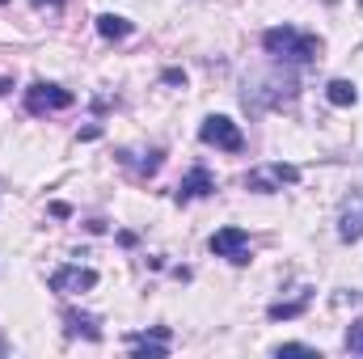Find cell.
<instances>
[{
	"mask_svg": "<svg viewBox=\"0 0 363 359\" xmlns=\"http://www.w3.org/2000/svg\"><path fill=\"white\" fill-rule=\"evenodd\" d=\"M262 47H267V55L291 60V64H313L321 55V38L317 34H304L296 26H274V30H267L262 34Z\"/></svg>",
	"mask_w": 363,
	"mask_h": 359,
	"instance_id": "obj_1",
	"label": "cell"
},
{
	"mask_svg": "<svg viewBox=\"0 0 363 359\" xmlns=\"http://www.w3.org/2000/svg\"><path fill=\"white\" fill-rule=\"evenodd\" d=\"M199 140H203L207 148H224V153H241V148H245V136H241V127H237L233 118H224V114H211V118H203V127H199Z\"/></svg>",
	"mask_w": 363,
	"mask_h": 359,
	"instance_id": "obj_2",
	"label": "cell"
},
{
	"mask_svg": "<svg viewBox=\"0 0 363 359\" xmlns=\"http://www.w3.org/2000/svg\"><path fill=\"white\" fill-rule=\"evenodd\" d=\"M296 182H300V170H296V165H283V161H274V165H262V170H250V174H245V186H250V190H258V194H274V190L296 186Z\"/></svg>",
	"mask_w": 363,
	"mask_h": 359,
	"instance_id": "obj_3",
	"label": "cell"
},
{
	"mask_svg": "<svg viewBox=\"0 0 363 359\" xmlns=\"http://www.w3.org/2000/svg\"><path fill=\"white\" fill-rule=\"evenodd\" d=\"M77 97L72 89H60V85H47V81H34L26 89V110L30 114H51V110H68Z\"/></svg>",
	"mask_w": 363,
	"mask_h": 359,
	"instance_id": "obj_4",
	"label": "cell"
},
{
	"mask_svg": "<svg viewBox=\"0 0 363 359\" xmlns=\"http://www.w3.org/2000/svg\"><path fill=\"white\" fill-rule=\"evenodd\" d=\"M207 250H211L216 258H228V263L245 267V263H250V233H245V228H220V233H211Z\"/></svg>",
	"mask_w": 363,
	"mask_h": 359,
	"instance_id": "obj_5",
	"label": "cell"
},
{
	"mask_svg": "<svg viewBox=\"0 0 363 359\" xmlns=\"http://www.w3.org/2000/svg\"><path fill=\"white\" fill-rule=\"evenodd\" d=\"M338 237H342V241H359L363 237V186L342 199V211H338Z\"/></svg>",
	"mask_w": 363,
	"mask_h": 359,
	"instance_id": "obj_6",
	"label": "cell"
},
{
	"mask_svg": "<svg viewBox=\"0 0 363 359\" xmlns=\"http://www.w3.org/2000/svg\"><path fill=\"white\" fill-rule=\"evenodd\" d=\"M127 343H131L135 359H165L169 355L174 334H169L165 326H157V330H148V334H127Z\"/></svg>",
	"mask_w": 363,
	"mask_h": 359,
	"instance_id": "obj_7",
	"label": "cell"
},
{
	"mask_svg": "<svg viewBox=\"0 0 363 359\" xmlns=\"http://www.w3.org/2000/svg\"><path fill=\"white\" fill-rule=\"evenodd\" d=\"M89 287H97V270L93 267H60L51 270V292H89Z\"/></svg>",
	"mask_w": 363,
	"mask_h": 359,
	"instance_id": "obj_8",
	"label": "cell"
},
{
	"mask_svg": "<svg viewBox=\"0 0 363 359\" xmlns=\"http://www.w3.org/2000/svg\"><path fill=\"white\" fill-rule=\"evenodd\" d=\"M216 190V178H211V170L207 165H194L186 178L178 182V190H174V199L178 203H194V199H207Z\"/></svg>",
	"mask_w": 363,
	"mask_h": 359,
	"instance_id": "obj_9",
	"label": "cell"
},
{
	"mask_svg": "<svg viewBox=\"0 0 363 359\" xmlns=\"http://www.w3.org/2000/svg\"><path fill=\"white\" fill-rule=\"evenodd\" d=\"M308 304H313V292L304 287V292H300V296H291V300H274L271 309H267V317H271V321H291V317H300Z\"/></svg>",
	"mask_w": 363,
	"mask_h": 359,
	"instance_id": "obj_10",
	"label": "cell"
},
{
	"mask_svg": "<svg viewBox=\"0 0 363 359\" xmlns=\"http://www.w3.org/2000/svg\"><path fill=\"white\" fill-rule=\"evenodd\" d=\"M64 321H68V334H72V338H89V343H101V326H97V317L68 309V313H64Z\"/></svg>",
	"mask_w": 363,
	"mask_h": 359,
	"instance_id": "obj_11",
	"label": "cell"
},
{
	"mask_svg": "<svg viewBox=\"0 0 363 359\" xmlns=\"http://www.w3.org/2000/svg\"><path fill=\"white\" fill-rule=\"evenodd\" d=\"M325 97H330V106H342V110H347V106L359 101V89H355V81H342V77H338V81L325 85Z\"/></svg>",
	"mask_w": 363,
	"mask_h": 359,
	"instance_id": "obj_12",
	"label": "cell"
},
{
	"mask_svg": "<svg viewBox=\"0 0 363 359\" xmlns=\"http://www.w3.org/2000/svg\"><path fill=\"white\" fill-rule=\"evenodd\" d=\"M131 30H135V26H131L127 17H118V13H101V17H97V34H101V38H127Z\"/></svg>",
	"mask_w": 363,
	"mask_h": 359,
	"instance_id": "obj_13",
	"label": "cell"
},
{
	"mask_svg": "<svg viewBox=\"0 0 363 359\" xmlns=\"http://www.w3.org/2000/svg\"><path fill=\"white\" fill-rule=\"evenodd\" d=\"M342 347H347V351H355V355H363V321H359V326H351V330H347Z\"/></svg>",
	"mask_w": 363,
	"mask_h": 359,
	"instance_id": "obj_14",
	"label": "cell"
},
{
	"mask_svg": "<svg viewBox=\"0 0 363 359\" xmlns=\"http://www.w3.org/2000/svg\"><path fill=\"white\" fill-rule=\"evenodd\" d=\"M274 355H317V347H308V343H283V347H274Z\"/></svg>",
	"mask_w": 363,
	"mask_h": 359,
	"instance_id": "obj_15",
	"label": "cell"
},
{
	"mask_svg": "<svg viewBox=\"0 0 363 359\" xmlns=\"http://www.w3.org/2000/svg\"><path fill=\"white\" fill-rule=\"evenodd\" d=\"M161 81H165V85H186V72H182V68H169Z\"/></svg>",
	"mask_w": 363,
	"mask_h": 359,
	"instance_id": "obj_16",
	"label": "cell"
},
{
	"mask_svg": "<svg viewBox=\"0 0 363 359\" xmlns=\"http://www.w3.org/2000/svg\"><path fill=\"white\" fill-rule=\"evenodd\" d=\"M51 216H60V220H64V216H72V207H68V203H51Z\"/></svg>",
	"mask_w": 363,
	"mask_h": 359,
	"instance_id": "obj_17",
	"label": "cell"
},
{
	"mask_svg": "<svg viewBox=\"0 0 363 359\" xmlns=\"http://www.w3.org/2000/svg\"><path fill=\"white\" fill-rule=\"evenodd\" d=\"M13 89V77H0V93H9Z\"/></svg>",
	"mask_w": 363,
	"mask_h": 359,
	"instance_id": "obj_18",
	"label": "cell"
},
{
	"mask_svg": "<svg viewBox=\"0 0 363 359\" xmlns=\"http://www.w3.org/2000/svg\"><path fill=\"white\" fill-rule=\"evenodd\" d=\"M0 4H4V0H0Z\"/></svg>",
	"mask_w": 363,
	"mask_h": 359,
	"instance_id": "obj_19",
	"label": "cell"
}]
</instances>
